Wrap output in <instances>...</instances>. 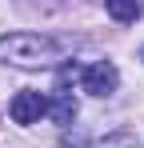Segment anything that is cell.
Returning a JSON list of instances; mask_svg holds the SVG:
<instances>
[{
  "mask_svg": "<svg viewBox=\"0 0 144 148\" xmlns=\"http://www.w3.org/2000/svg\"><path fill=\"white\" fill-rule=\"evenodd\" d=\"M60 52L56 44L40 32H8L0 36V64H16V68H44Z\"/></svg>",
  "mask_w": 144,
  "mask_h": 148,
  "instance_id": "1",
  "label": "cell"
},
{
  "mask_svg": "<svg viewBox=\"0 0 144 148\" xmlns=\"http://www.w3.org/2000/svg\"><path fill=\"white\" fill-rule=\"evenodd\" d=\"M80 84H84V92H92V96H108V92H116L120 72H116V64L96 60V64H88V68L80 72Z\"/></svg>",
  "mask_w": 144,
  "mask_h": 148,
  "instance_id": "2",
  "label": "cell"
},
{
  "mask_svg": "<svg viewBox=\"0 0 144 148\" xmlns=\"http://www.w3.org/2000/svg\"><path fill=\"white\" fill-rule=\"evenodd\" d=\"M44 112H48V100L40 96V92H32V88H28V92H16L12 104H8V116L16 124H36Z\"/></svg>",
  "mask_w": 144,
  "mask_h": 148,
  "instance_id": "3",
  "label": "cell"
},
{
  "mask_svg": "<svg viewBox=\"0 0 144 148\" xmlns=\"http://www.w3.org/2000/svg\"><path fill=\"white\" fill-rule=\"evenodd\" d=\"M104 8H108V16L116 20V24H132L136 16H140V0H104Z\"/></svg>",
  "mask_w": 144,
  "mask_h": 148,
  "instance_id": "4",
  "label": "cell"
},
{
  "mask_svg": "<svg viewBox=\"0 0 144 148\" xmlns=\"http://www.w3.org/2000/svg\"><path fill=\"white\" fill-rule=\"evenodd\" d=\"M48 112H52L56 124H72V116H76V100H72V92H56V100L48 104Z\"/></svg>",
  "mask_w": 144,
  "mask_h": 148,
  "instance_id": "5",
  "label": "cell"
},
{
  "mask_svg": "<svg viewBox=\"0 0 144 148\" xmlns=\"http://www.w3.org/2000/svg\"><path fill=\"white\" fill-rule=\"evenodd\" d=\"M92 148H140V140H136V132H112V136L96 140Z\"/></svg>",
  "mask_w": 144,
  "mask_h": 148,
  "instance_id": "6",
  "label": "cell"
},
{
  "mask_svg": "<svg viewBox=\"0 0 144 148\" xmlns=\"http://www.w3.org/2000/svg\"><path fill=\"white\" fill-rule=\"evenodd\" d=\"M140 56H144V48H140Z\"/></svg>",
  "mask_w": 144,
  "mask_h": 148,
  "instance_id": "7",
  "label": "cell"
}]
</instances>
